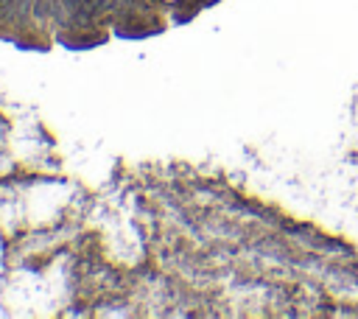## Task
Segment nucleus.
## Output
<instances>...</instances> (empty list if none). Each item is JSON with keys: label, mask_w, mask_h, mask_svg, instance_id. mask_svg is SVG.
I'll return each instance as SVG.
<instances>
[{"label": "nucleus", "mask_w": 358, "mask_h": 319, "mask_svg": "<svg viewBox=\"0 0 358 319\" xmlns=\"http://www.w3.org/2000/svg\"><path fill=\"white\" fill-rule=\"evenodd\" d=\"M162 3H179V0H162Z\"/></svg>", "instance_id": "nucleus-1"}]
</instances>
